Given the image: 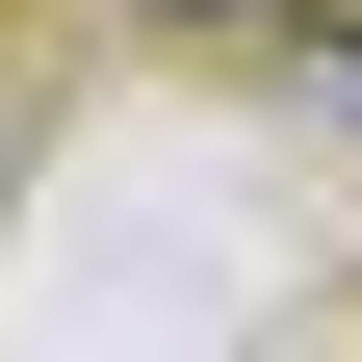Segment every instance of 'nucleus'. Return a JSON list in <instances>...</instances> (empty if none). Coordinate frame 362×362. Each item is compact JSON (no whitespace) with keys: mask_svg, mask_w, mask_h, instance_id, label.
I'll return each mask as SVG.
<instances>
[{"mask_svg":"<svg viewBox=\"0 0 362 362\" xmlns=\"http://www.w3.org/2000/svg\"><path fill=\"white\" fill-rule=\"evenodd\" d=\"M310 129L362 156V0H310Z\"/></svg>","mask_w":362,"mask_h":362,"instance_id":"1","label":"nucleus"},{"mask_svg":"<svg viewBox=\"0 0 362 362\" xmlns=\"http://www.w3.org/2000/svg\"><path fill=\"white\" fill-rule=\"evenodd\" d=\"M156 26H310V0H156Z\"/></svg>","mask_w":362,"mask_h":362,"instance_id":"2","label":"nucleus"}]
</instances>
